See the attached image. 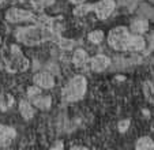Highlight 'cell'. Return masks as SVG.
I'll use <instances>...</instances> for the list:
<instances>
[{
  "mask_svg": "<svg viewBox=\"0 0 154 150\" xmlns=\"http://www.w3.org/2000/svg\"><path fill=\"white\" fill-rule=\"evenodd\" d=\"M14 104V98L11 97L10 94H3V95H0V108L3 111L8 109L11 105Z\"/></svg>",
  "mask_w": 154,
  "mask_h": 150,
  "instance_id": "19",
  "label": "cell"
},
{
  "mask_svg": "<svg viewBox=\"0 0 154 150\" xmlns=\"http://www.w3.org/2000/svg\"><path fill=\"white\" fill-rule=\"evenodd\" d=\"M59 46H60L61 49H64V51H68V49L74 48V45H75V41L72 40H66V38H59Z\"/></svg>",
  "mask_w": 154,
  "mask_h": 150,
  "instance_id": "20",
  "label": "cell"
},
{
  "mask_svg": "<svg viewBox=\"0 0 154 150\" xmlns=\"http://www.w3.org/2000/svg\"><path fill=\"white\" fill-rule=\"evenodd\" d=\"M139 14L146 19H154V8H151L147 4H142L139 7Z\"/></svg>",
  "mask_w": 154,
  "mask_h": 150,
  "instance_id": "18",
  "label": "cell"
},
{
  "mask_svg": "<svg viewBox=\"0 0 154 150\" xmlns=\"http://www.w3.org/2000/svg\"><path fill=\"white\" fill-rule=\"evenodd\" d=\"M71 3H74V4H81V3H85L86 0H70Z\"/></svg>",
  "mask_w": 154,
  "mask_h": 150,
  "instance_id": "24",
  "label": "cell"
},
{
  "mask_svg": "<svg viewBox=\"0 0 154 150\" xmlns=\"http://www.w3.org/2000/svg\"><path fill=\"white\" fill-rule=\"evenodd\" d=\"M87 92V81L83 75H75L61 90V97L67 102L81 101Z\"/></svg>",
  "mask_w": 154,
  "mask_h": 150,
  "instance_id": "4",
  "label": "cell"
},
{
  "mask_svg": "<svg viewBox=\"0 0 154 150\" xmlns=\"http://www.w3.org/2000/svg\"><path fill=\"white\" fill-rule=\"evenodd\" d=\"M32 104H33V107L38 108V109H41V111H48L51 108V105H52V98H51L49 95L38 94L37 97L32 98Z\"/></svg>",
  "mask_w": 154,
  "mask_h": 150,
  "instance_id": "13",
  "label": "cell"
},
{
  "mask_svg": "<svg viewBox=\"0 0 154 150\" xmlns=\"http://www.w3.org/2000/svg\"><path fill=\"white\" fill-rule=\"evenodd\" d=\"M135 149L138 150H147V149H154V141L150 136H140L135 143Z\"/></svg>",
  "mask_w": 154,
  "mask_h": 150,
  "instance_id": "16",
  "label": "cell"
},
{
  "mask_svg": "<svg viewBox=\"0 0 154 150\" xmlns=\"http://www.w3.org/2000/svg\"><path fill=\"white\" fill-rule=\"evenodd\" d=\"M15 38H17V41H19L20 44H23L26 46H37L51 40H56V38L59 40L60 37L52 27L40 26L35 23L34 26H25L17 29Z\"/></svg>",
  "mask_w": 154,
  "mask_h": 150,
  "instance_id": "1",
  "label": "cell"
},
{
  "mask_svg": "<svg viewBox=\"0 0 154 150\" xmlns=\"http://www.w3.org/2000/svg\"><path fill=\"white\" fill-rule=\"evenodd\" d=\"M19 112L20 115H22V117L25 119V120H30V119H33V116H34V108H33V104L29 101H26V100H22V101L19 102Z\"/></svg>",
  "mask_w": 154,
  "mask_h": 150,
  "instance_id": "14",
  "label": "cell"
},
{
  "mask_svg": "<svg viewBox=\"0 0 154 150\" xmlns=\"http://www.w3.org/2000/svg\"><path fill=\"white\" fill-rule=\"evenodd\" d=\"M132 33L127 26H117L108 34V44L117 52H127V45Z\"/></svg>",
  "mask_w": 154,
  "mask_h": 150,
  "instance_id": "5",
  "label": "cell"
},
{
  "mask_svg": "<svg viewBox=\"0 0 154 150\" xmlns=\"http://www.w3.org/2000/svg\"><path fill=\"white\" fill-rule=\"evenodd\" d=\"M146 46V40L143 38V34H131L130 41L127 45V52H140Z\"/></svg>",
  "mask_w": 154,
  "mask_h": 150,
  "instance_id": "9",
  "label": "cell"
},
{
  "mask_svg": "<svg viewBox=\"0 0 154 150\" xmlns=\"http://www.w3.org/2000/svg\"><path fill=\"white\" fill-rule=\"evenodd\" d=\"M0 44H2V37H0Z\"/></svg>",
  "mask_w": 154,
  "mask_h": 150,
  "instance_id": "27",
  "label": "cell"
},
{
  "mask_svg": "<svg viewBox=\"0 0 154 150\" xmlns=\"http://www.w3.org/2000/svg\"><path fill=\"white\" fill-rule=\"evenodd\" d=\"M111 63H112L111 58H108L106 55L100 53V55H96V56H93L91 59H89L87 63H86V66L94 72H102V71H105L108 67L111 66Z\"/></svg>",
  "mask_w": 154,
  "mask_h": 150,
  "instance_id": "7",
  "label": "cell"
},
{
  "mask_svg": "<svg viewBox=\"0 0 154 150\" xmlns=\"http://www.w3.org/2000/svg\"><path fill=\"white\" fill-rule=\"evenodd\" d=\"M87 40L91 44H101L104 40V32L102 30H93L87 34Z\"/></svg>",
  "mask_w": 154,
  "mask_h": 150,
  "instance_id": "17",
  "label": "cell"
},
{
  "mask_svg": "<svg viewBox=\"0 0 154 150\" xmlns=\"http://www.w3.org/2000/svg\"><path fill=\"white\" fill-rule=\"evenodd\" d=\"M142 90H143V95H145L146 101L154 104V83L151 81H145L142 85Z\"/></svg>",
  "mask_w": 154,
  "mask_h": 150,
  "instance_id": "15",
  "label": "cell"
},
{
  "mask_svg": "<svg viewBox=\"0 0 154 150\" xmlns=\"http://www.w3.org/2000/svg\"><path fill=\"white\" fill-rule=\"evenodd\" d=\"M87 60H89V56H87V52L83 48H76L72 53V63L75 67L78 68H83L86 66Z\"/></svg>",
  "mask_w": 154,
  "mask_h": 150,
  "instance_id": "12",
  "label": "cell"
},
{
  "mask_svg": "<svg viewBox=\"0 0 154 150\" xmlns=\"http://www.w3.org/2000/svg\"><path fill=\"white\" fill-rule=\"evenodd\" d=\"M38 94H41V87L33 85V86H30L29 89H27V95H29L30 100H32V98H34V97H37Z\"/></svg>",
  "mask_w": 154,
  "mask_h": 150,
  "instance_id": "21",
  "label": "cell"
},
{
  "mask_svg": "<svg viewBox=\"0 0 154 150\" xmlns=\"http://www.w3.org/2000/svg\"><path fill=\"white\" fill-rule=\"evenodd\" d=\"M6 19L8 20L10 23H19V22H30V20H34L35 17H34V12L33 11L12 7V8L7 10Z\"/></svg>",
  "mask_w": 154,
  "mask_h": 150,
  "instance_id": "6",
  "label": "cell"
},
{
  "mask_svg": "<svg viewBox=\"0 0 154 150\" xmlns=\"http://www.w3.org/2000/svg\"><path fill=\"white\" fill-rule=\"evenodd\" d=\"M30 67V60L22 53L20 48L15 44L10 46L0 48V70L17 74V72H25Z\"/></svg>",
  "mask_w": 154,
  "mask_h": 150,
  "instance_id": "2",
  "label": "cell"
},
{
  "mask_svg": "<svg viewBox=\"0 0 154 150\" xmlns=\"http://www.w3.org/2000/svg\"><path fill=\"white\" fill-rule=\"evenodd\" d=\"M4 2H6V0H0V4H3Z\"/></svg>",
  "mask_w": 154,
  "mask_h": 150,
  "instance_id": "26",
  "label": "cell"
},
{
  "mask_svg": "<svg viewBox=\"0 0 154 150\" xmlns=\"http://www.w3.org/2000/svg\"><path fill=\"white\" fill-rule=\"evenodd\" d=\"M115 8H116L115 0H100V2L93 4L81 3V4H76V8L74 10V15L82 17V15L87 14V12H94L101 20H105L115 11Z\"/></svg>",
  "mask_w": 154,
  "mask_h": 150,
  "instance_id": "3",
  "label": "cell"
},
{
  "mask_svg": "<svg viewBox=\"0 0 154 150\" xmlns=\"http://www.w3.org/2000/svg\"><path fill=\"white\" fill-rule=\"evenodd\" d=\"M15 130L8 126L0 124V147H6L14 141Z\"/></svg>",
  "mask_w": 154,
  "mask_h": 150,
  "instance_id": "10",
  "label": "cell"
},
{
  "mask_svg": "<svg viewBox=\"0 0 154 150\" xmlns=\"http://www.w3.org/2000/svg\"><path fill=\"white\" fill-rule=\"evenodd\" d=\"M33 82L41 89H52L55 86V77L49 71H38L33 77Z\"/></svg>",
  "mask_w": 154,
  "mask_h": 150,
  "instance_id": "8",
  "label": "cell"
},
{
  "mask_svg": "<svg viewBox=\"0 0 154 150\" xmlns=\"http://www.w3.org/2000/svg\"><path fill=\"white\" fill-rule=\"evenodd\" d=\"M52 149H63V143H61V142H57V143H55L52 146Z\"/></svg>",
  "mask_w": 154,
  "mask_h": 150,
  "instance_id": "23",
  "label": "cell"
},
{
  "mask_svg": "<svg viewBox=\"0 0 154 150\" xmlns=\"http://www.w3.org/2000/svg\"><path fill=\"white\" fill-rule=\"evenodd\" d=\"M128 29L134 34H145L149 30V20L146 18H135L131 20V25Z\"/></svg>",
  "mask_w": 154,
  "mask_h": 150,
  "instance_id": "11",
  "label": "cell"
},
{
  "mask_svg": "<svg viewBox=\"0 0 154 150\" xmlns=\"http://www.w3.org/2000/svg\"><path fill=\"white\" fill-rule=\"evenodd\" d=\"M119 131L120 133H125V131L128 130V127H130V120H122L119 121Z\"/></svg>",
  "mask_w": 154,
  "mask_h": 150,
  "instance_id": "22",
  "label": "cell"
},
{
  "mask_svg": "<svg viewBox=\"0 0 154 150\" xmlns=\"http://www.w3.org/2000/svg\"><path fill=\"white\" fill-rule=\"evenodd\" d=\"M71 149H86V147L85 146H72Z\"/></svg>",
  "mask_w": 154,
  "mask_h": 150,
  "instance_id": "25",
  "label": "cell"
}]
</instances>
